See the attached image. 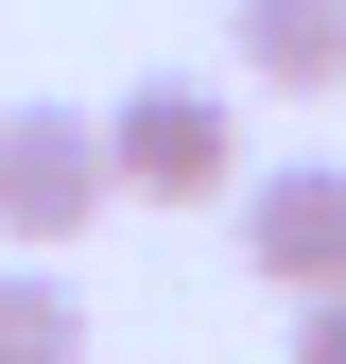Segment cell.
I'll use <instances>...</instances> for the list:
<instances>
[{"label":"cell","mask_w":346,"mask_h":364,"mask_svg":"<svg viewBox=\"0 0 346 364\" xmlns=\"http://www.w3.org/2000/svg\"><path fill=\"white\" fill-rule=\"evenodd\" d=\"M104 208H121V139L86 105H18V122H0V243H18V260H69Z\"/></svg>","instance_id":"obj_1"},{"label":"cell","mask_w":346,"mask_h":364,"mask_svg":"<svg viewBox=\"0 0 346 364\" xmlns=\"http://www.w3.org/2000/svg\"><path fill=\"white\" fill-rule=\"evenodd\" d=\"M104 139H121V191L139 208H208V191H242V105L225 87H191V70H156V87H121L104 105Z\"/></svg>","instance_id":"obj_2"},{"label":"cell","mask_w":346,"mask_h":364,"mask_svg":"<svg viewBox=\"0 0 346 364\" xmlns=\"http://www.w3.org/2000/svg\"><path fill=\"white\" fill-rule=\"evenodd\" d=\"M242 260L277 295H329L346 278V156H277V173H242Z\"/></svg>","instance_id":"obj_3"},{"label":"cell","mask_w":346,"mask_h":364,"mask_svg":"<svg viewBox=\"0 0 346 364\" xmlns=\"http://www.w3.org/2000/svg\"><path fill=\"white\" fill-rule=\"evenodd\" d=\"M225 18H242V87H294V105L346 87V0H225Z\"/></svg>","instance_id":"obj_4"},{"label":"cell","mask_w":346,"mask_h":364,"mask_svg":"<svg viewBox=\"0 0 346 364\" xmlns=\"http://www.w3.org/2000/svg\"><path fill=\"white\" fill-rule=\"evenodd\" d=\"M0 364H86V312H69V260H18V243H0Z\"/></svg>","instance_id":"obj_5"},{"label":"cell","mask_w":346,"mask_h":364,"mask_svg":"<svg viewBox=\"0 0 346 364\" xmlns=\"http://www.w3.org/2000/svg\"><path fill=\"white\" fill-rule=\"evenodd\" d=\"M294 364H346V278H329V295H294Z\"/></svg>","instance_id":"obj_6"}]
</instances>
